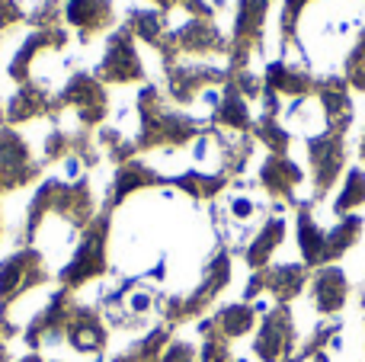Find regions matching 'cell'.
<instances>
[{"instance_id": "obj_14", "label": "cell", "mask_w": 365, "mask_h": 362, "mask_svg": "<svg viewBox=\"0 0 365 362\" xmlns=\"http://www.w3.org/2000/svg\"><path fill=\"white\" fill-rule=\"evenodd\" d=\"M362 160H365V138H362Z\"/></svg>"}, {"instance_id": "obj_8", "label": "cell", "mask_w": 365, "mask_h": 362, "mask_svg": "<svg viewBox=\"0 0 365 362\" xmlns=\"http://www.w3.org/2000/svg\"><path fill=\"white\" fill-rule=\"evenodd\" d=\"M259 180H263V186L272 192V196H292L295 186L302 183L304 177H302L295 160H289L285 154H272V157L263 164V170H259Z\"/></svg>"}, {"instance_id": "obj_6", "label": "cell", "mask_w": 365, "mask_h": 362, "mask_svg": "<svg viewBox=\"0 0 365 362\" xmlns=\"http://www.w3.org/2000/svg\"><path fill=\"white\" fill-rule=\"evenodd\" d=\"M346 276H343V269L336 267H324L317 269L314 276V286H311V299H314V308L321 314H334L343 308V301H346Z\"/></svg>"}, {"instance_id": "obj_9", "label": "cell", "mask_w": 365, "mask_h": 362, "mask_svg": "<svg viewBox=\"0 0 365 362\" xmlns=\"http://www.w3.org/2000/svg\"><path fill=\"white\" fill-rule=\"evenodd\" d=\"M282 237H285V222H282V218H272V222H266L263 231L257 234V241H253L250 250H247V263H250L253 269H263L266 263H269L272 250L282 244Z\"/></svg>"}, {"instance_id": "obj_11", "label": "cell", "mask_w": 365, "mask_h": 362, "mask_svg": "<svg viewBox=\"0 0 365 362\" xmlns=\"http://www.w3.org/2000/svg\"><path fill=\"white\" fill-rule=\"evenodd\" d=\"M68 16H71V23L83 26V29H93V26L109 19V4L106 0H71Z\"/></svg>"}, {"instance_id": "obj_1", "label": "cell", "mask_w": 365, "mask_h": 362, "mask_svg": "<svg viewBox=\"0 0 365 362\" xmlns=\"http://www.w3.org/2000/svg\"><path fill=\"white\" fill-rule=\"evenodd\" d=\"M311 151V170H314V196H327V190L336 183L346 160V141L336 132H321L308 141Z\"/></svg>"}, {"instance_id": "obj_3", "label": "cell", "mask_w": 365, "mask_h": 362, "mask_svg": "<svg viewBox=\"0 0 365 362\" xmlns=\"http://www.w3.org/2000/svg\"><path fill=\"white\" fill-rule=\"evenodd\" d=\"M45 279V269H42V260L38 254H16L0 267V305H10L19 292L32 289L36 282Z\"/></svg>"}, {"instance_id": "obj_5", "label": "cell", "mask_w": 365, "mask_h": 362, "mask_svg": "<svg viewBox=\"0 0 365 362\" xmlns=\"http://www.w3.org/2000/svg\"><path fill=\"white\" fill-rule=\"evenodd\" d=\"M103 244H106V231H103V224H96L93 234L81 244V250H77V257L71 260V267L61 273L64 286H81V282L103 273V263H106L103 260Z\"/></svg>"}, {"instance_id": "obj_4", "label": "cell", "mask_w": 365, "mask_h": 362, "mask_svg": "<svg viewBox=\"0 0 365 362\" xmlns=\"http://www.w3.org/2000/svg\"><path fill=\"white\" fill-rule=\"evenodd\" d=\"M36 173V167L29 164L26 145L13 132L0 135V192L16 190L19 183H29V177Z\"/></svg>"}, {"instance_id": "obj_13", "label": "cell", "mask_w": 365, "mask_h": 362, "mask_svg": "<svg viewBox=\"0 0 365 362\" xmlns=\"http://www.w3.org/2000/svg\"><path fill=\"white\" fill-rule=\"evenodd\" d=\"M160 362H195V353L189 343H173L170 350L160 356Z\"/></svg>"}, {"instance_id": "obj_12", "label": "cell", "mask_w": 365, "mask_h": 362, "mask_svg": "<svg viewBox=\"0 0 365 362\" xmlns=\"http://www.w3.org/2000/svg\"><path fill=\"white\" fill-rule=\"evenodd\" d=\"M359 205H365V173L362 170H349L346 183H343V192L340 199H336L334 212L336 215H346V212L359 209Z\"/></svg>"}, {"instance_id": "obj_10", "label": "cell", "mask_w": 365, "mask_h": 362, "mask_svg": "<svg viewBox=\"0 0 365 362\" xmlns=\"http://www.w3.org/2000/svg\"><path fill=\"white\" fill-rule=\"evenodd\" d=\"M359 234H362V218H356V215L343 218L334 231H327V254H324V263L336 260L343 250H349L356 241H359Z\"/></svg>"}, {"instance_id": "obj_2", "label": "cell", "mask_w": 365, "mask_h": 362, "mask_svg": "<svg viewBox=\"0 0 365 362\" xmlns=\"http://www.w3.org/2000/svg\"><path fill=\"white\" fill-rule=\"evenodd\" d=\"M292 346H295V324H292V314H289V308H276V311L266 314L253 350H257V356L263 362H282L292 353Z\"/></svg>"}, {"instance_id": "obj_7", "label": "cell", "mask_w": 365, "mask_h": 362, "mask_svg": "<svg viewBox=\"0 0 365 362\" xmlns=\"http://www.w3.org/2000/svg\"><path fill=\"white\" fill-rule=\"evenodd\" d=\"M68 340L77 353H96L106 346V331L93 311H74L68 321Z\"/></svg>"}]
</instances>
